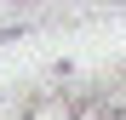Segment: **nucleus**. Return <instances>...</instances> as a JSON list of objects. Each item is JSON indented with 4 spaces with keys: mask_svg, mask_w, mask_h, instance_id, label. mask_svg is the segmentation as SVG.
I'll list each match as a JSON object with an SVG mask.
<instances>
[{
    "mask_svg": "<svg viewBox=\"0 0 126 120\" xmlns=\"http://www.w3.org/2000/svg\"><path fill=\"white\" fill-rule=\"evenodd\" d=\"M80 120H126V92H103L80 103Z\"/></svg>",
    "mask_w": 126,
    "mask_h": 120,
    "instance_id": "obj_1",
    "label": "nucleus"
}]
</instances>
